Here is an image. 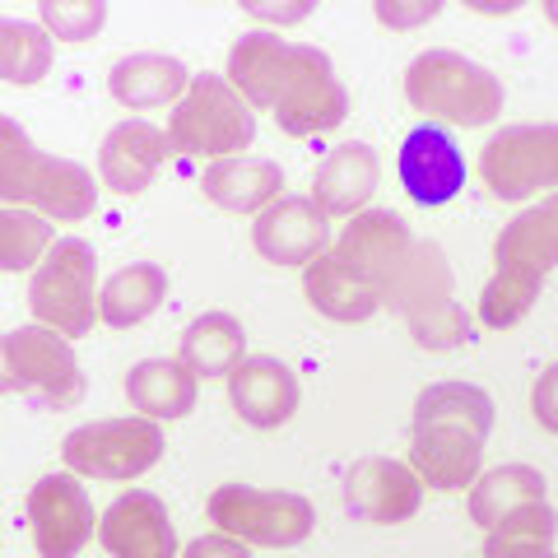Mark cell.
Segmentation results:
<instances>
[{"label":"cell","mask_w":558,"mask_h":558,"mask_svg":"<svg viewBox=\"0 0 558 558\" xmlns=\"http://www.w3.org/2000/svg\"><path fill=\"white\" fill-rule=\"evenodd\" d=\"M233 89L252 108L275 112L279 131L289 135H322L336 131L349 117V94L336 80V65L322 47L284 43L279 33H242L229 47Z\"/></svg>","instance_id":"1"},{"label":"cell","mask_w":558,"mask_h":558,"mask_svg":"<svg viewBox=\"0 0 558 558\" xmlns=\"http://www.w3.org/2000/svg\"><path fill=\"white\" fill-rule=\"evenodd\" d=\"M494 428V400L470 381H438L414 400L410 470L428 488H465L480 480L484 442Z\"/></svg>","instance_id":"2"},{"label":"cell","mask_w":558,"mask_h":558,"mask_svg":"<svg viewBox=\"0 0 558 558\" xmlns=\"http://www.w3.org/2000/svg\"><path fill=\"white\" fill-rule=\"evenodd\" d=\"M494 279L480 293V322L494 330L517 326L535 307L539 289L558 266V191L521 215L494 242Z\"/></svg>","instance_id":"3"},{"label":"cell","mask_w":558,"mask_h":558,"mask_svg":"<svg viewBox=\"0 0 558 558\" xmlns=\"http://www.w3.org/2000/svg\"><path fill=\"white\" fill-rule=\"evenodd\" d=\"M0 201L14 209H38L47 219H89L98 209L94 172L75 159L43 154L14 117H0Z\"/></svg>","instance_id":"4"},{"label":"cell","mask_w":558,"mask_h":558,"mask_svg":"<svg viewBox=\"0 0 558 558\" xmlns=\"http://www.w3.org/2000/svg\"><path fill=\"white\" fill-rule=\"evenodd\" d=\"M381 307H396L405 317L414 344L433 349V354L470 344V317L457 303V279H451L447 252L428 238H414L410 256L400 260L396 279L387 284Z\"/></svg>","instance_id":"5"},{"label":"cell","mask_w":558,"mask_h":558,"mask_svg":"<svg viewBox=\"0 0 558 558\" xmlns=\"http://www.w3.org/2000/svg\"><path fill=\"white\" fill-rule=\"evenodd\" d=\"M405 98L414 112H428L451 126H488L502 112V80L461 51H418L405 70Z\"/></svg>","instance_id":"6"},{"label":"cell","mask_w":558,"mask_h":558,"mask_svg":"<svg viewBox=\"0 0 558 558\" xmlns=\"http://www.w3.org/2000/svg\"><path fill=\"white\" fill-rule=\"evenodd\" d=\"M256 140V112L223 75H191V89L168 117V145L186 159H238Z\"/></svg>","instance_id":"7"},{"label":"cell","mask_w":558,"mask_h":558,"mask_svg":"<svg viewBox=\"0 0 558 558\" xmlns=\"http://www.w3.org/2000/svg\"><path fill=\"white\" fill-rule=\"evenodd\" d=\"M94 284H98V256L84 238H57L51 252L38 260L28 284V307L38 326L57 330V336H89L98 303H94Z\"/></svg>","instance_id":"8"},{"label":"cell","mask_w":558,"mask_h":558,"mask_svg":"<svg viewBox=\"0 0 558 558\" xmlns=\"http://www.w3.org/2000/svg\"><path fill=\"white\" fill-rule=\"evenodd\" d=\"M14 391H38L51 410L80 405L84 373L70 340L47 326H20L0 336V396Z\"/></svg>","instance_id":"9"},{"label":"cell","mask_w":558,"mask_h":558,"mask_svg":"<svg viewBox=\"0 0 558 558\" xmlns=\"http://www.w3.org/2000/svg\"><path fill=\"white\" fill-rule=\"evenodd\" d=\"M209 521L242 539V545H266L289 549L303 545L312 535V502L303 494H284V488H252V484H219L209 494Z\"/></svg>","instance_id":"10"},{"label":"cell","mask_w":558,"mask_h":558,"mask_svg":"<svg viewBox=\"0 0 558 558\" xmlns=\"http://www.w3.org/2000/svg\"><path fill=\"white\" fill-rule=\"evenodd\" d=\"M70 475L89 480H140L163 457V428L154 418H98V424L75 428L61 442Z\"/></svg>","instance_id":"11"},{"label":"cell","mask_w":558,"mask_h":558,"mask_svg":"<svg viewBox=\"0 0 558 558\" xmlns=\"http://www.w3.org/2000/svg\"><path fill=\"white\" fill-rule=\"evenodd\" d=\"M480 178L498 201H526L535 191H558V126L526 121L502 126L480 154Z\"/></svg>","instance_id":"12"},{"label":"cell","mask_w":558,"mask_h":558,"mask_svg":"<svg viewBox=\"0 0 558 558\" xmlns=\"http://www.w3.org/2000/svg\"><path fill=\"white\" fill-rule=\"evenodd\" d=\"M28 526L43 558H75L94 535V502L75 475H47L28 494Z\"/></svg>","instance_id":"13"},{"label":"cell","mask_w":558,"mask_h":558,"mask_svg":"<svg viewBox=\"0 0 558 558\" xmlns=\"http://www.w3.org/2000/svg\"><path fill=\"white\" fill-rule=\"evenodd\" d=\"M418 502H424V480L405 461L368 457L344 475V508L354 521L400 526V521H410L418 512Z\"/></svg>","instance_id":"14"},{"label":"cell","mask_w":558,"mask_h":558,"mask_svg":"<svg viewBox=\"0 0 558 558\" xmlns=\"http://www.w3.org/2000/svg\"><path fill=\"white\" fill-rule=\"evenodd\" d=\"M410 247H414V233L396 209H363V215H354V223L330 242V256H340L349 270L363 275L381 299H387V284L396 279L400 260L410 256Z\"/></svg>","instance_id":"15"},{"label":"cell","mask_w":558,"mask_h":558,"mask_svg":"<svg viewBox=\"0 0 558 558\" xmlns=\"http://www.w3.org/2000/svg\"><path fill=\"white\" fill-rule=\"evenodd\" d=\"M256 252L275 266H312L317 256L330 252V219L317 209L312 196H279L266 205L252 223Z\"/></svg>","instance_id":"16"},{"label":"cell","mask_w":558,"mask_h":558,"mask_svg":"<svg viewBox=\"0 0 558 558\" xmlns=\"http://www.w3.org/2000/svg\"><path fill=\"white\" fill-rule=\"evenodd\" d=\"M98 539L112 558H178V531L159 494L131 488L98 517Z\"/></svg>","instance_id":"17"},{"label":"cell","mask_w":558,"mask_h":558,"mask_svg":"<svg viewBox=\"0 0 558 558\" xmlns=\"http://www.w3.org/2000/svg\"><path fill=\"white\" fill-rule=\"evenodd\" d=\"M396 172L414 205H447L465 186V159H461L457 140L438 126H414L405 135Z\"/></svg>","instance_id":"18"},{"label":"cell","mask_w":558,"mask_h":558,"mask_svg":"<svg viewBox=\"0 0 558 558\" xmlns=\"http://www.w3.org/2000/svg\"><path fill=\"white\" fill-rule=\"evenodd\" d=\"M377 182H381L377 149L363 145V140H349V145L330 149L317 163V172H312V201H317L326 219H354L373 201Z\"/></svg>","instance_id":"19"},{"label":"cell","mask_w":558,"mask_h":558,"mask_svg":"<svg viewBox=\"0 0 558 558\" xmlns=\"http://www.w3.org/2000/svg\"><path fill=\"white\" fill-rule=\"evenodd\" d=\"M168 149H172L168 131L149 126V121H121V126L108 131V140L98 149V178L117 196H140L154 182L159 163L168 159Z\"/></svg>","instance_id":"20"},{"label":"cell","mask_w":558,"mask_h":558,"mask_svg":"<svg viewBox=\"0 0 558 558\" xmlns=\"http://www.w3.org/2000/svg\"><path fill=\"white\" fill-rule=\"evenodd\" d=\"M229 400H233L242 424L279 428L299 410V377L279 359H242L229 373Z\"/></svg>","instance_id":"21"},{"label":"cell","mask_w":558,"mask_h":558,"mask_svg":"<svg viewBox=\"0 0 558 558\" xmlns=\"http://www.w3.org/2000/svg\"><path fill=\"white\" fill-rule=\"evenodd\" d=\"M108 89L121 108H163V102H182V94L191 89V70L178 57H159V51H135V57H121L108 75Z\"/></svg>","instance_id":"22"},{"label":"cell","mask_w":558,"mask_h":558,"mask_svg":"<svg viewBox=\"0 0 558 558\" xmlns=\"http://www.w3.org/2000/svg\"><path fill=\"white\" fill-rule=\"evenodd\" d=\"M205 196L215 201L219 209H233V215H260L266 205L279 201V186H284V168L275 159H219L205 168Z\"/></svg>","instance_id":"23"},{"label":"cell","mask_w":558,"mask_h":558,"mask_svg":"<svg viewBox=\"0 0 558 558\" xmlns=\"http://www.w3.org/2000/svg\"><path fill=\"white\" fill-rule=\"evenodd\" d=\"M303 293H307V303L330 322H368L381 307V293L330 252L317 256L303 270Z\"/></svg>","instance_id":"24"},{"label":"cell","mask_w":558,"mask_h":558,"mask_svg":"<svg viewBox=\"0 0 558 558\" xmlns=\"http://www.w3.org/2000/svg\"><path fill=\"white\" fill-rule=\"evenodd\" d=\"M126 400L140 418H186L196 410V373L172 359H145L126 373Z\"/></svg>","instance_id":"25"},{"label":"cell","mask_w":558,"mask_h":558,"mask_svg":"<svg viewBox=\"0 0 558 558\" xmlns=\"http://www.w3.org/2000/svg\"><path fill=\"white\" fill-rule=\"evenodd\" d=\"M168 299V270L154 266V260H131L121 266L108 284L98 293V317L126 330V326H140L149 312H159V303Z\"/></svg>","instance_id":"26"},{"label":"cell","mask_w":558,"mask_h":558,"mask_svg":"<svg viewBox=\"0 0 558 558\" xmlns=\"http://www.w3.org/2000/svg\"><path fill=\"white\" fill-rule=\"evenodd\" d=\"M247 336H242V322L229 312H205L182 330V368L196 377H229L247 354Z\"/></svg>","instance_id":"27"},{"label":"cell","mask_w":558,"mask_h":558,"mask_svg":"<svg viewBox=\"0 0 558 558\" xmlns=\"http://www.w3.org/2000/svg\"><path fill=\"white\" fill-rule=\"evenodd\" d=\"M545 488H549L545 475L531 465H498V470H488V475H480L475 488H470V521L494 531L521 502H545Z\"/></svg>","instance_id":"28"},{"label":"cell","mask_w":558,"mask_h":558,"mask_svg":"<svg viewBox=\"0 0 558 558\" xmlns=\"http://www.w3.org/2000/svg\"><path fill=\"white\" fill-rule=\"evenodd\" d=\"M51 70V38L38 24L5 20L0 14V80L5 84H38Z\"/></svg>","instance_id":"29"},{"label":"cell","mask_w":558,"mask_h":558,"mask_svg":"<svg viewBox=\"0 0 558 558\" xmlns=\"http://www.w3.org/2000/svg\"><path fill=\"white\" fill-rule=\"evenodd\" d=\"M51 223L33 209H14L0 205V270L20 275V270H38V260L51 252Z\"/></svg>","instance_id":"30"},{"label":"cell","mask_w":558,"mask_h":558,"mask_svg":"<svg viewBox=\"0 0 558 558\" xmlns=\"http://www.w3.org/2000/svg\"><path fill=\"white\" fill-rule=\"evenodd\" d=\"M38 14L47 38L57 33L61 43H89L102 28V20H108V5L102 0H43Z\"/></svg>","instance_id":"31"},{"label":"cell","mask_w":558,"mask_h":558,"mask_svg":"<svg viewBox=\"0 0 558 558\" xmlns=\"http://www.w3.org/2000/svg\"><path fill=\"white\" fill-rule=\"evenodd\" d=\"M554 535H558V512L549 502H521L517 512H508L488 531V539H526V545H554Z\"/></svg>","instance_id":"32"},{"label":"cell","mask_w":558,"mask_h":558,"mask_svg":"<svg viewBox=\"0 0 558 558\" xmlns=\"http://www.w3.org/2000/svg\"><path fill=\"white\" fill-rule=\"evenodd\" d=\"M442 14V0H418V5H400V0H377V20L391 28H414Z\"/></svg>","instance_id":"33"},{"label":"cell","mask_w":558,"mask_h":558,"mask_svg":"<svg viewBox=\"0 0 558 558\" xmlns=\"http://www.w3.org/2000/svg\"><path fill=\"white\" fill-rule=\"evenodd\" d=\"M531 410H535V418H539V428L558 433V363L539 373L535 391H531Z\"/></svg>","instance_id":"34"},{"label":"cell","mask_w":558,"mask_h":558,"mask_svg":"<svg viewBox=\"0 0 558 558\" xmlns=\"http://www.w3.org/2000/svg\"><path fill=\"white\" fill-rule=\"evenodd\" d=\"M182 558H252V549L242 545V539H233V535H223V531H219V535L191 539Z\"/></svg>","instance_id":"35"},{"label":"cell","mask_w":558,"mask_h":558,"mask_svg":"<svg viewBox=\"0 0 558 558\" xmlns=\"http://www.w3.org/2000/svg\"><path fill=\"white\" fill-rule=\"evenodd\" d=\"M484 558H554V549L526 539H484Z\"/></svg>","instance_id":"36"},{"label":"cell","mask_w":558,"mask_h":558,"mask_svg":"<svg viewBox=\"0 0 558 558\" xmlns=\"http://www.w3.org/2000/svg\"><path fill=\"white\" fill-rule=\"evenodd\" d=\"M256 20H275V24H299L312 14V5H247Z\"/></svg>","instance_id":"37"},{"label":"cell","mask_w":558,"mask_h":558,"mask_svg":"<svg viewBox=\"0 0 558 558\" xmlns=\"http://www.w3.org/2000/svg\"><path fill=\"white\" fill-rule=\"evenodd\" d=\"M545 14H549V20L558 24V0H549V5H545Z\"/></svg>","instance_id":"38"}]
</instances>
